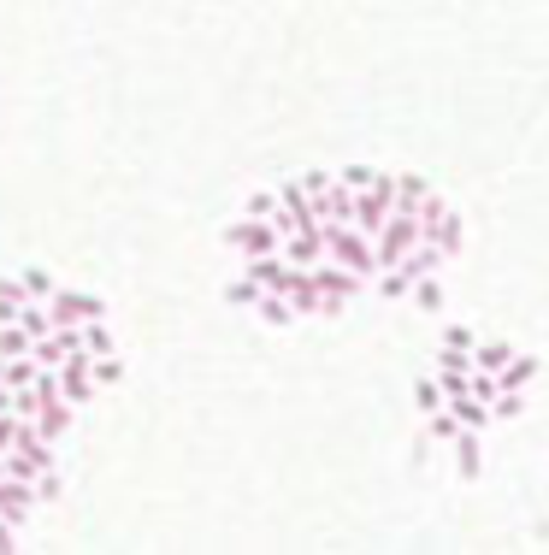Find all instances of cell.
<instances>
[{"mask_svg":"<svg viewBox=\"0 0 549 555\" xmlns=\"http://www.w3.org/2000/svg\"><path fill=\"white\" fill-rule=\"evenodd\" d=\"M225 243L237 248V254H278V243H284V231H278V225H272V219H248L243 213V225H231V231H225Z\"/></svg>","mask_w":549,"mask_h":555,"instance_id":"1","label":"cell"},{"mask_svg":"<svg viewBox=\"0 0 549 555\" xmlns=\"http://www.w3.org/2000/svg\"><path fill=\"white\" fill-rule=\"evenodd\" d=\"M42 308H48V319H54V325H83V319H101V313H107V302H101V296H89V290H54Z\"/></svg>","mask_w":549,"mask_h":555,"instance_id":"2","label":"cell"},{"mask_svg":"<svg viewBox=\"0 0 549 555\" xmlns=\"http://www.w3.org/2000/svg\"><path fill=\"white\" fill-rule=\"evenodd\" d=\"M54 378H60V396L71 402V408L95 402V378H89V355H83V349H77V355H65L60 367H54Z\"/></svg>","mask_w":549,"mask_h":555,"instance_id":"3","label":"cell"},{"mask_svg":"<svg viewBox=\"0 0 549 555\" xmlns=\"http://www.w3.org/2000/svg\"><path fill=\"white\" fill-rule=\"evenodd\" d=\"M30 514H36V485H30V479H18V473H0V520L24 526Z\"/></svg>","mask_w":549,"mask_h":555,"instance_id":"4","label":"cell"},{"mask_svg":"<svg viewBox=\"0 0 549 555\" xmlns=\"http://www.w3.org/2000/svg\"><path fill=\"white\" fill-rule=\"evenodd\" d=\"M18 290H24V302H48L60 284H54V272H48V266H24V272H18Z\"/></svg>","mask_w":549,"mask_h":555,"instance_id":"5","label":"cell"},{"mask_svg":"<svg viewBox=\"0 0 549 555\" xmlns=\"http://www.w3.org/2000/svg\"><path fill=\"white\" fill-rule=\"evenodd\" d=\"M30 343H36V337H30L18 319H6V325H0V355H6V361H12V355H30Z\"/></svg>","mask_w":549,"mask_h":555,"instance_id":"6","label":"cell"},{"mask_svg":"<svg viewBox=\"0 0 549 555\" xmlns=\"http://www.w3.org/2000/svg\"><path fill=\"white\" fill-rule=\"evenodd\" d=\"M18 325H24L30 337H42V331H54V319H48V308H42V302H18Z\"/></svg>","mask_w":549,"mask_h":555,"instance_id":"7","label":"cell"},{"mask_svg":"<svg viewBox=\"0 0 549 555\" xmlns=\"http://www.w3.org/2000/svg\"><path fill=\"white\" fill-rule=\"evenodd\" d=\"M30 485H36V502H60V491H65V485H60V467H42Z\"/></svg>","mask_w":549,"mask_h":555,"instance_id":"8","label":"cell"},{"mask_svg":"<svg viewBox=\"0 0 549 555\" xmlns=\"http://www.w3.org/2000/svg\"><path fill=\"white\" fill-rule=\"evenodd\" d=\"M243 213H248V219H272V213H278V195H248Z\"/></svg>","mask_w":549,"mask_h":555,"instance_id":"9","label":"cell"},{"mask_svg":"<svg viewBox=\"0 0 549 555\" xmlns=\"http://www.w3.org/2000/svg\"><path fill=\"white\" fill-rule=\"evenodd\" d=\"M225 296H231V302H237V308H254V296H260V284H248V278H237V284H231V290H225Z\"/></svg>","mask_w":549,"mask_h":555,"instance_id":"10","label":"cell"},{"mask_svg":"<svg viewBox=\"0 0 549 555\" xmlns=\"http://www.w3.org/2000/svg\"><path fill=\"white\" fill-rule=\"evenodd\" d=\"M12 437H18V414H0V455L12 449Z\"/></svg>","mask_w":549,"mask_h":555,"instance_id":"11","label":"cell"},{"mask_svg":"<svg viewBox=\"0 0 549 555\" xmlns=\"http://www.w3.org/2000/svg\"><path fill=\"white\" fill-rule=\"evenodd\" d=\"M18 550V526H12V520H0V555H12Z\"/></svg>","mask_w":549,"mask_h":555,"instance_id":"12","label":"cell"},{"mask_svg":"<svg viewBox=\"0 0 549 555\" xmlns=\"http://www.w3.org/2000/svg\"><path fill=\"white\" fill-rule=\"evenodd\" d=\"M0 414H12V390L6 384H0Z\"/></svg>","mask_w":549,"mask_h":555,"instance_id":"13","label":"cell"},{"mask_svg":"<svg viewBox=\"0 0 549 555\" xmlns=\"http://www.w3.org/2000/svg\"><path fill=\"white\" fill-rule=\"evenodd\" d=\"M0 473H6V455H0Z\"/></svg>","mask_w":549,"mask_h":555,"instance_id":"14","label":"cell"},{"mask_svg":"<svg viewBox=\"0 0 549 555\" xmlns=\"http://www.w3.org/2000/svg\"><path fill=\"white\" fill-rule=\"evenodd\" d=\"M0 367H6V355H0Z\"/></svg>","mask_w":549,"mask_h":555,"instance_id":"15","label":"cell"}]
</instances>
